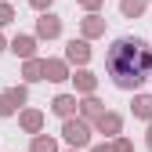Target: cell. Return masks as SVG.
Segmentation results:
<instances>
[{
  "mask_svg": "<svg viewBox=\"0 0 152 152\" xmlns=\"http://www.w3.org/2000/svg\"><path fill=\"white\" fill-rule=\"evenodd\" d=\"M152 72V51L145 40L138 36H120V40H112L109 47V76L112 83L123 87V91H134L148 80Z\"/></svg>",
  "mask_w": 152,
  "mask_h": 152,
  "instance_id": "cell-1",
  "label": "cell"
}]
</instances>
